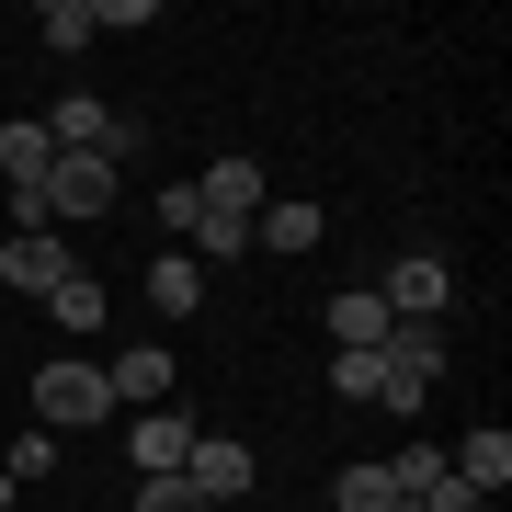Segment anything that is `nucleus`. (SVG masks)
<instances>
[{"label":"nucleus","mask_w":512,"mask_h":512,"mask_svg":"<svg viewBox=\"0 0 512 512\" xmlns=\"http://www.w3.org/2000/svg\"><path fill=\"white\" fill-rule=\"evenodd\" d=\"M194 205H205V217H262L274 183H262V160H217V171L194 183Z\"/></svg>","instance_id":"obj_8"},{"label":"nucleus","mask_w":512,"mask_h":512,"mask_svg":"<svg viewBox=\"0 0 512 512\" xmlns=\"http://www.w3.org/2000/svg\"><path fill=\"white\" fill-rule=\"evenodd\" d=\"M387 330H399V319L376 308V285H353V296H330V353H376Z\"/></svg>","instance_id":"obj_12"},{"label":"nucleus","mask_w":512,"mask_h":512,"mask_svg":"<svg viewBox=\"0 0 512 512\" xmlns=\"http://www.w3.org/2000/svg\"><path fill=\"white\" fill-rule=\"evenodd\" d=\"M103 387H114L126 410H171V353H160V342H126V353L103 365Z\"/></svg>","instance_id":"obj_7"},{"label":"nucleus","mask_w":512,"mask_h":512,"mask_svg":"<svg viewBox=\"0 0 512 512\" xmlns=\"http://www.w3.org/2000/svg\"><path fill=\"white\" fill-rule=\"evenodd\" d=\"M444 467H456V490H478V501H490L501 478H512V433H501V421H478L467 444H444Z\"/></svg>","instance_id":"obj_9"},{"label":"nucleus","mask_w":512,"mask_h":512,"mask_svg":"<svg viewBox=\"0 0 512 512\" xmlns=\"http://www.w3.org/2000/svg\"><path fill=\"white\" fill-rule=\"evenodd\" d=\"M46 217H114V160H57L46 171Z\"/></svg>","instance_id":"obj_6"},{"label":"nucleus","mask_w":512,"mask_h":512,"mask_svg":"<svg viewBox=\"0 0 512 512\" xmlns=\"http://www.w3.org/2000/svg\"><path fill=\"white\" fill-rule=\"evenodd\" d=\"M387 512H421V501H387Z\"/></svg>","instance_id":"obj_21"},{"label":"nucleus","mask_w":512,"mask_h":512,"mask_svg":"<svg viewBox=\"0 0 512 512\" xmlns=\"http://www.w3.org/2000/svg\"><path fill=\"white\" fill-rule=\"evenodd\" d=\"M46 319H57V330H103V319H114V296H103L92 274H69V285L46 296Z\"/></svg>","instance_id":"obj_16"},{"label":"nucleus","mask_w":512,"mask_h":512,"mask_svg":"<svg viewBox=\"0 0 512 512\" xmlns=\"http://www.w3.org/2000/svg\"><path fill=\"white\" fill-rule=\"evenodd\" d=\"M376 308L387 319H444V308H456V262H444V251H399L387 285H376Z\"/></svg>","instance_id":"obj_3"},{"label":"nucleus","mask_w":512,"mask_h":512,"mask_svg":"<svg viewBox=\"0 0 512 512\" xmlns=\"http://www.w3.org/2000/svg\"><path fill=\"white\" fill-rule=\"evenodd\" d=\"M148 308H160V319H194V308H205V262L160 251V262H148Z\"/></svg>","instance_id":"obj_14"},{"label":"nucleus","mask_w":512,"mask_h":512,"mask_svg":"<svg viewBox=\"0 0 512 512\" xmlns=\"http://www.w3.org/2000/svg\"><path fill=\"white\" fill-rule=\"evenodd\" d=\"M194 456V421L183 410H137V478H183Z\"/></svg>","instance_id":"obj_10"},{"label":"nucleus","mask_w":512,"mask_h":512,"mask_svg":"<svg viewBox=\"0 0 512 512\" xmlns=\"http://www.w3.org/2000/svg\"><path fill=\"white\" fill-rule=\"evenodd\" d=\"M330 387L342 399H387V342L376 353H330Z\"/></svg>","instance_id":"obj_17"},{"label":"nucleus","mask_w":512,"mask_h":512,"mask_svg":"<svg viewBox=\"0 0 512 512\" xmlns=\"http://www.w3.org/2000/svg\"><path fill=\"white\" fill-rule=\"evenodd\" d=\"M330 501H342V512H387L399 490H387V467L365 456V467H342V478H330Z\"/></svg>","instance_id":"obj_18"},{"label":"nucleus","mask_w":512,"mask_h":512,"mask_svg":"<svg viewBox=\"0 0 512 512\" xmlns=\"http://www.w3.org/2000/svg\"><path fill=\"white\" fill-rule=\"evenodd\" d=\"M103 410H114L103 365H46V376H35V433H92Z\"/></svg>","instance_id":"obj_2"},{"label":"nucleus","mask_w":512,"mask_h":512,"mask_svg":"<svg viewBox=\"0 0 512 512\" xmlns=\"http://www.w3.org/2000/svg\"><path fill=\"white\" fill-rule=\"evenodd\" d=\"M0 171H12V194H35L46 205V171H57V137L23 114V126H0Z\"/></svg>","instance_id":"obj_11"},{"label":"nucleus","mask_w":512,"mask_h":512,"mask_svg":"<svg viewBox=\"0 0 512 512\" xmlns=\"http://www.w3.org/2000/svg\"><path fill=\"white\" fill-rule=\"evenodd\" d=\"M35 35H46L57 57H80V46H103V12H92V0H46V12H35Z\"/></svg>","instance_id":"obj_15"},{"label":"nucleus","mask_w":512,"mask_h":512,"mask_svg":"<svg viewBox=\"0 0 512 512\" xmlns=\"http://www.w3.org/2000/svg\"><path fill=\"white\" fill-rule=\"evenodd\" d=\"M137 512H217L194 478H137Z\"/></svg>","instance_id":"obj_20"},{"label":"nucleus","mask_w":512,"mask_h":512,"mask_svg":"<svg viewBox=\"0 0 512 512\" xmlns=\"http://www.w3.org/2000/svg\"><path fill=\"white\" fill-rule=\"evenodd\" d=\"M46 467H57V433H23V444H12V467H0V501H12V490H35Z\"/></svg>","instance_id":"obj_19"},{"label":"nucleus","mask_w":512,"mask_h":512,"mask_svg":"<svg viewBox=\"0 0 512 512\" xmlns=\"http://www.w3.org/2000/svg\"><path fill=\"white\" fill-rule=\"evenodd\" d=\"M69 274H80V262H69L57 228H12V239H0V285H12V296H57Z\"/></svg>","instance_id":"obj_4"},{"label":"nucleus","mask_w":512,"mask_h":512,"mask_svg":"<svg viewBox=\"0 0 512 512\" xmlns=\"http://www.w3.org/2000/svg\"><path fill=\"white\" fill-rule=\"evenodd\" d=\"M433 376H444V319H399L387 330V399L376 410H421Z\"/></svg>","instance_id":"obj_1"},{"label":"nucleus","mask_w":512,"mask_h":512,"mask_svg":"<svg viewBox=\"0 0 512 512\" xmlns=\"http://www.w3.org/2000/svg\"><path fill=\"white\" fill-rule=\"evenodd\" d=\"M183 478H194V490L205 501H239V490H251V444H239V433H194V456H183Z\"/></svg>","instance_id":"obj_5"},{"label":"nucleus","mask_w":512,"mask_h":512,"mask_svg":"<svg viewBox=\"0 0 512 512\" xmlns=\"http://www.w3.org/2000/svg\"><path fill=\"white\" fill-rule=\"evenodd\" d=\"M319 228H330V217H319L308 194H274V205H262V217H251V251H308Z\"/></svg>","instance_id":"obj_13"}]
</instances>
